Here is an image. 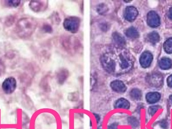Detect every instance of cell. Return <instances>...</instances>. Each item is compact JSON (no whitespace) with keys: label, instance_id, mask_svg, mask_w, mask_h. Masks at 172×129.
<instances>
[{"label":"cell","instance_id":"cell-1","mask_svg":"<svg viewBox=\"0 0 172 129\" xmlns=\"http://www.w3.org/2000/svg\"><path fill=\"white\" fill-rule=\"evenodd\" d=\"M36 27V22L32 18H22L17 24V32L19 37L25 38L32 35Z\"/></svg>","mask_w":172,"mask_h":129},{"label":"cell","instance_id":"cell-2","mask_svg":"<svg viewBox=\"0 0 172 129\" xmlns=\"http://www.w3.org/2000/svg\"><path fill=\"white\" fill-rule=\"evenodd\" d=\"M80 19L76 17H70L65 20L63 26L65 29L72 33H75L78 31L80 25Z\"/></svg>","mask_w":172,"mask_h":129},{"label":"cell","instance_id":"cell-3","mask_svg":"<svg viewBox=\"0 0 172 129\" xmlns=\"http://www.w3.org/2000/svg\"><path fill=\"white\" fill-rule=\"evenodd\" d=\"M17 87L16 80L14 77L6 78L2 83V89L5 93L10 94L15 91Z\"/></svg>","mask_w":172,"mask_h":129},{"label":"cell","instance_id":"cell-4","mask_svg":"<svg viewBox=\"0 0 172 129\" xmlns=\"http://www.w3.org/2000/svg\"><path fill=\"white\" fill-rule=\"evenodd\" d=\"M146 81L151 87L158 88L163 84V76L158 73L151 74L147 77Z\"/></svg>","mask_w":172,"mask_h":129},{"label":"cell","instance_id":"cell-5","mask_svg":"<svg viewBox=\"0 0 172 129\" xmlns=\"http://www.w3.org/2000/svg\"><path fill=\"white\" fill-rule=\"evenodd\" d=\"M101 63L103 69L109 73L114 72L115 63L111 58L106 55H103L101 57Z\"/></svg>","mask_w":172,"mask_h":129},{"label":"cell","instance_id":"cell-6","mask_svg":"<svg viewBox=\"0 0 172 129\" xmlns=\"http://www.w3.org/2000/svg\"><path fill=\"white\" fill-rule=\"evenodd\" d=\"M139 12L136 8L133 6H128L125 9L124 17L127 21L132 22L136 18Z\"/></svg>","mask_w":172,"mask_h":129},{"label":"cell","instance_id":"cell-7","mask_svg":"<svg viewBox=\"0 0 172 129\" xmlns=\"http://www.w3.org/2000/svg\"><path fill=\"white\" fill-rule=\"evenodd\" d=\"M147 22L148 25L152 27H157L160 25V17L156 12L151 11L148 14Z\"/></svg>","mask_w":172,"mask_h":129},{"label":"cell","instance_id":"cell-8","mask_svg":"<svg viewBox=\"0 0 172 129\" xmlns=\"http://www.w3.org/2000/svg\"><path fill=\"white\" fill-rule=\"evenodd\" d=\"M120 66L123 70L130 69L132 66V61L129 56L126 54H121L119 56Z\"/></svg>","mask_w":172,"mask_h":129},{"label":"cell","instance_id":"cell-9","mask_svg":"<svg viewBox=\"0 0 172 129\" xmlns=\"http://www.w3.org/2000/svg\"><path fill=\"white\" fill-rule=\"evenodd\" d=\"M110 87L114 91L117 93H124L126 91L127 87L125 84L120 80H115L110 83Z\"/></svg>","mask_w":172,"mask_h":129},{"label":"cell","instance_id":"cell-10","mask_svg":"<svg viewBox=\"0 0 172 129\" xmlns=\"http://www.w3.org/2000/svg\"><path fill=\"white\" fill-rule=\"evenodd\" d=\"M152 55L148 51H145L142 54L140 58V64L143 68H147L150 66L152 62Z\"/></svg>","mask_w":172,"mask_h":129},{"label":"cell","instance_id":"cell-11","mask_svg":"<svg viewBox=\"0 0 172 129\" xmlns=\"http://www.w3.org/2000/svg\"><path fill=\"white\" fill-rule=\"evenodd\" d=\"M112 38L115 44L118 47L123 48L126 45L125 38L120 33H118L117 32H115L113 33Z\"/></svg>","mask_w":172,"mask_h":129},{"label":"cell","instance_id":"cell-12","mask_svg":"<svg viewBox=\"0 0 172 129\" xmlns=\"http://www.w3.org/2000/svg\"><path fill=\"white\" fill-rule=\"evenodd\" d=\"M115 108H122L128 110L130 108V103L127 99L121 98L118 99L115 102L114 105Z\"/></svg>","mask_w":172,"mask_h":129},{"label":"cell","instance_id":"cell-13","mask_svg":"<svg viewBox=\"0 0 172 129\" xmlns=\"http://www.w3.org/2000/svg\"><path fill=\"white\" fill-rule=\"evenodd\" d=\"M161 98V95L160 93L156 92H149L146 95V99L149 104H154L158 102Z\"/></svg>","mask_w":172,"mask_h":129},{"label":"cell","instance_id":"cell-14","mask_svg":"<svg viewBox=\"0 0 172 129\" xmlns=\"http://www.w3.org/2000/svg\"><path fill=\"white\" fill-rule=\"evenodd\" d=\"M125 34L127 38L131 39H135L139 37V31L134 27H130L127 29L125 31Z\"/></svg>","mask_w":172,"mask_h":129},{"label":"cell","instance_id":"cell-15","mask_svg":"<svg viewBox=\"0 0 172 129\" xmlns=\"http://www.w3.org/2000/svg\"><path fill=\"white\" fill-rule=\"evenodd\" d=\"M159 66L161 69L167 70L171 68L172 66V61L167 58H164L160 61Z\"/></svg>","mask_w":172,"mask_h":129},{"label":"cell","instance_id":"cell-16","mask_svg":"<svg viewBox=\"0 0 172 129\" xmlns=\"http://www.w3.org/2000/svg\"><path fill=\"white\" fill-rule=\"evenodd\" d=\"M29 6L33 11L37 12L41 10L43 7V4H42V2L31 1L30 2Z\"/></svg>","mask_w":172,"mask_h":129},{"label":"cell","instance_id":"cell-17","mask_svg":"<svg viewBox=\"0 0 172 129\" xmlns=\"http://www.w3.org/2000/svg\"><path fill=\"white\" fill-rule=\"evenodd\" d=\"M147 38H148V41L153 45L157 44L160 40L159 35L158 33L155 32H152L149 33L147 36Z\"/></svg>","mask_w":172,"mask_h":129},{"label":"cell","instance_id":"cell-18","mask_svg":"<svg viewBox=\"0 0 172 129\" xmlns=\"http://www.w3.org/2000/svg\"><path fill=\"white\" fill-rule=\"evenodd\" d=\"M130 98L134 101H139L142 96V92L137 88L132 89L130 92Z\"/></svg>","mask_w":172,"mask_h":129},{"label":"cell","instance_id":"cell-19","mask_svg":"<svg viewBox=\"0 0 172 129\" xmlns=\"http://www.w3.org/2000/svg\"><path fill=\"white\" fill-rule=\"evenodd\" d=\"M164 48L166 53L168 54L172 53V38H170L164 42Z\"/></svg>","mask_w":172,"mask_h":129},{"label":"cell","instance_id":"cell-20","mask_svg":"<svg viewBox=\"0 0 172 129\" xmlns=\"http://www.w3.org/2000/svg\"><path fill=\"white\" fill-rule=\"evenodd\" d=\"M21 1L19 0H13V1H5L4 4L6 6L9 7H17L20 4Z\"/></svg>","mask_w":172,"mask_h":129},{"label":"cell","instance_id":"cell-21","mask_svg":"<svg viewBox=\"0 0 172 129\" xmlns=\"http://www.w3.org/2000/svg\"><path fill=\"white\" fill-rule=\"evenodd\" d=\"M128 124L131 125L133 128H136L139 126V122L137 119L134 117H130L128 118Z\"/></svg>","mask_w":172,"mask_h":129},{"label":"cell","instance_id":"cell-22","mask_svg":"<svg viewBox=\"0 0 172 129\" xmlns=\"http://www.w3.org/2000/svg\"><path fill=\"white\" fill-rule=\"evenodd\" d=\"M107 8L106 7V6L104 4H101L100 5L98 8H97V11H98L99 13L102 14L106 13V12L107 11Z\"/></svg>","mask_w":172,"mask_h":129},{"label":"cell","instance_id":"cell-23","mask_svg":"<svg viewBox=\"0 0 172 129\" xmlns=\"http://www.w3.org/2000/svg\"><path fill=\"white\" fill-rule=\"evenodd\" d=\"M159 108H160V107L158 106H152V107H150L148 109V113L151 116H154Z\"/></svg>","mask_w":172,"mask_h":129},{"label":"cell","instance_id":"cell-24","mask_svg":"<svg viewBox=\"0 0 172 129\" xmlns=\"http://www.w3.org/2000/svg\"><path fill=\"white\" fill-rule=\"evenodd\" d=\"M5 71V67L3 62L0 60V77L4 74Z\"/></svg>","mask_w":172,"mask_h":129},{"label":"cell","instance_id":"cell-25","mask_svg":"<svg viewBox=\"0 0 172 129\" xmlns=\"http://www.w3.org/2000/svg\"><path fill=\"white\" fill-rule=\"evenodd\" d=\"M118 124L116 123H114L112 124L111 125L109 126L108 129H118Z\"/></svg>","mask_w":172,"mask_h":129},{"label":"cell","instance_id":"cell-26","mask_svg":"<svg viewBox=\"0 0 172 129\" xmlns=\"http://www.w3.org/2000/svg\"><path fill=\"white\" fill-rule=\"evenodd\" d=\"M167 84L170 87H172V75L168 77L167 79Z\"/></svg>","mask_w":172,"mask_h":129},{"label":"cell","instance_id":"cell-27","mask_svg":"<svg viewBox=\"0 0 172 129\" xmlns=\"http://www.w3.org/2000/svg\"><path fill=\"white\" fill-rule=\"evenodd\" d=\"M161 126L162 128H164V129H167V127H168V124L166 121H164L161 124Z\"/></svg>","mask_w":172,"mask_h":129},{"label":"cell","instance_id":"cell-28","mask_svg":"<svg viewBox=\"0 0 172 129\" xmlns=\"http://www.w3.org/2000/svg\"><path fill=\"white\" fill-rule=\"evenodd\" d=\"M168 16H169V18L172 19V8H171L169 11V13H168Z\"/></svg>","mask_w":172,"mask_h":129},{"label":"cell","instance_id":"cell-29","mask_svg":"<svg viewBox=\"0 0 172 129\" xmlns=\"http://www.w3.org/2000/svg\"><path fill=\"white\" fill-rule=\"evenodd\" d=\"M95 117H96V120L97 122H99L100 121V117L99 116H98V114H94Z\"/></svg>","mask_w":172,"mask_h":129},{"label":"cell","instance_id":"cell-30","mask_svg":"<svg viewBox=\"0 0 172 129\" xmlns=\"http://www.w3.org/2000/svg\"><path fill=\"white\" fill-rule=\"evenodd\" d=\"M169 100H170V104H172V95H170L169 98Z\"/></svg>","mask_w":172,"mask_h":129}]
</instances>
